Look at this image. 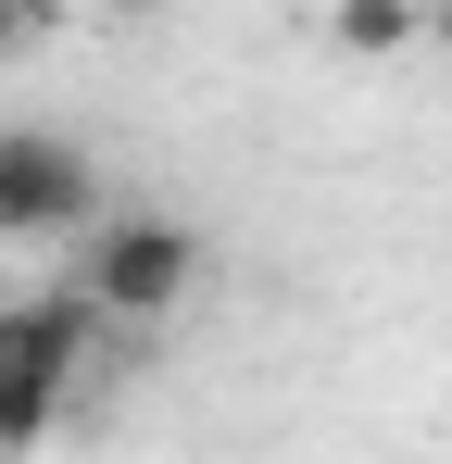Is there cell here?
<instances>
[{
  "label": "cell",
  "instance_id": "cell-3",
  "mask_svg": "<svg viewBox=\"0 0 452 464\" xmlns=\"http://www.w3.org/2000/svg\"><path fill=\"white\" fill-rule=\"evenodd\" d=\"M101 238V163L75 151L64 126H0V238Z\"/></svg>",
  "mask_w": 452,
  "mask_h": 464
},
{
  "label": "cell",
  "instance_id": "cell-5",
  "mask_svg": "<svg viewBox=\"0 0 452 464\" xmlns=\"http://www.w3.org/2000/svg\"><path fill=\"white\" fill-rule=\"evenodd\" d=\"M51 38H64V13H51V0H38V13H0V63H25V51H51Z\"/></svg>",
  "mask_w": 452,
  "mask_h": 464
},
{
  "label": "cell",
  "instance_id": "cell-4",
  "mask_svg": "<svg viewBox=\"0 0 452 464\" xmlns=\"http://www.w3.org/2000/svg\"><path fill=\"white\" fill-rule=\"evenodd\" d=\"M327 38H339L352 63H389V51H415V38H427V13H402V0H339V13H327Z\"/></svg>",
  "mask_w": 452,
  "mask_h": 464
},
{
  "label": "cell",
  "instance_id": "cell-1",
  "mask_svg": "<svg viewBox=\"0 0 452 464\" xmlns=\"http://www.w3.org/2000/svg\"><path fill=\"white\" fill-rule=\"evenodd\" d=\"M88 339H101V302L88 289H51V302L0 314V452H38L64 427L75 377H88Z\"/></svg>",
  "mask_w": 452,
  "mask_h": 464
},
{
  "label": "cell",
  "instance_id": "cell-2",
  "mask_svg": "<svg viewBox=\"0 0 452 464\" xmlns=\"http://www.w3.org/2000/svg\"><path fill=\"white\" fill-rule=\"evenodd\" d=\"M75 289H88L101 314H126V326H163V314L201 289V238L139 201V214H113V227L88 238V276H75Z\"/></svg>",
  "mask_w": 452,
  "mask_h": 464
}]
</instances>
